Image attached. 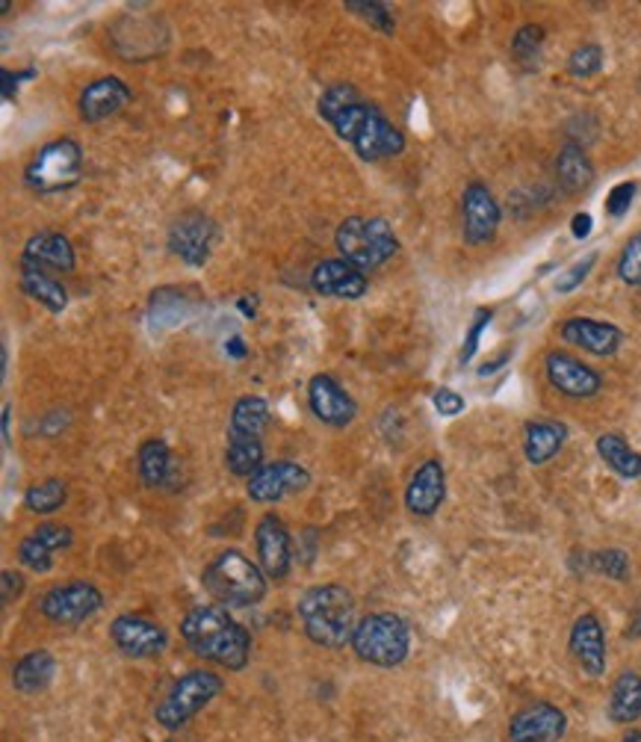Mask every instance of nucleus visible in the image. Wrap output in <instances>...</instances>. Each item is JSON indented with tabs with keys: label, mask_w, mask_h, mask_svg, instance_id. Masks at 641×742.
<instances>
[{
	"label": "nucleus",
	"mask_w": 641,
	"mask_h": 742,
	"mask_svg": "<svg viewBox=\"0 0 641 742\" xmlns=\"http://www.w3.org/2000/svg\"><path fill=\"white\" fill-rule=\"evenodd\" d=\"M317 113L361 161H391L405 152V134L349 83H334L322 92Z\"/></svg>",
	"instance_id": "obj_1"
},
{
	"label": "nucleus",
	"mask_w": 641,
	"mask_h": 742,
	"mask_svg": "<svg viewBox=\"0 0 641 742\" xmlns=\"http://www.w3.org/2000/svg\"><path fill=\"white\" fill-rule=\"evenodd\" d=\"M180 636L193 653L228 671L246 669L251 653V633L219 604L189 609L180 621Z\"/></svg>",
	"instance_id": "obj_2"
},
{
	"label": "nucleus",
	"mask_w": 641,
	"mask_h": 742,
	"mask_svg": "<svg viewBox=\"0 0 641 742\" xmlns=\"http://www.w3.org/2000/svg\"><path fill=\"white\" fill-rule=\"evenodd\" d=\"M299 618L308 639L320 648H343L355 633V600L338 583L311 586L299 598Z\"/></svg>",
	"instance_id": "obj_3"
},
{
	"label": "nucleus",
	"mask_w": 641,
	"mask_h": 742,
	"mask_svg": "<svg viewBox=\"0 0 641 742\" xmlns=\"http://www.w3.org/2000/svg\"><path fill=\"white\" fill-rule=\"evenodd\" d=\"M201 583L219 607H255L267 598V574L237 547L216 554L201 571Z\"/></svg>",
	"instance_id": "obj_4"
},
{
	"label": "nucleus",
	"mask_w": 641,
	"mask_h": 742,
	"mask_svg": "<svg viewBox=\"0 0 641 742\" xmlns=\"http://www.w3.org/2000/svg\"><path fill=\"white\" fill-rule=\"evenodd\" d=\"M334 246L347 264L366 272L384 267L400 251V237L382 216H347L334 231Z\"/></svg>",
	"instance_id": "obj_5"
},
{
	"label": "nucleus",
	"mask_w": 641,
	"mask_h": 742,
	"mask_svg": "<svg viewBox=\"0 0 641 742\" xmlns=\"http://www.w3.org/2000/svg\"><path fill=\"white\" fill-rule=\"evenodd\" d=\"M349 645L355 648L358 660L379 666V669H393L409 657L411 630L405 618L393 616V612H373L358 621Z\"/></svg>",
	"instance_id": "obj_6"
},
{
	"label": "nucleus",
	"mask_w": 641,
	"mask_h": 742,
	"mask_svg": "<svg viewBox=\"0 0 641 742\" xmlns=\"http://www.w3.org/2000/svg\"><path fill=\"white\" fill-rule=\"evenodd\" d=\"M83 178V148L81 143H74L69 136L54 140V143L42 145L33 161L24 169V184L33 193L42 196H54V193H65V189L77 187Z\"/></svg>",
	"instance_id": "obj_7"
},
{
	"label": "nucleus",
	"mask_w": 641,
	"mask_h": 742,
	"mask_svg": "<svg viewBox=\"0 0 641 742\" xmlns=\"http://www.w3.org/2000/svg\"><path fill=\"white\" fill-rule=\"evenodd\" d=\"M225 680L216 674V671L207 669H193L187 674H180L172 689L166 692L157 710H154V719L161 728L166 731H178L184 724L198 713V710H205L216 695H223Z\"/></svg>",
	"instance_id": "obj_8"
},
{
	"label": "nucleus",
	"mask_w": 641,
	"mask_h": 742,
	"mask_svg": "<svg viewBox=\"0 0 641 742\" xmlns=\"http://www.w3.org/2000/svg\"><path fill=\"white\" fill-rule=\"evenodd\" d=\"M104 607V595L99 586H92L86 580H72L63 586H54L42 595V616L56 627H74L83 625L86 618H92L99 609Z\"/></svg>",
	"instance_id": "obj_9"
},
{
	"label": "nucleus",
	"mask_w": 641,
	"mask_h": 742,
	"mask_svg": "<svg viewBox=\"0 0 641 742\" xmlns=\"http://www.w3.org/2000/svg\"><path fill=\"white\" fill-rule=\"evenodd\" d=\"M216 243V223L201 210H184L169 228V251L187 267H205Z\"/></svg>",
	"instance_id": "obj_10"
},
{
	"label": "nucleus",
	"mask_w": 641,
	"mask_h": 742,
	"mask_svg": "<svg viewBox=\"0 0 641 742\" xmlns=\"http://www.w3.org/2000/svg\"><path fill=\"white\" fill-rule=\"evenodd\" d=\"M499 205L482 181H473L464 187L462 196V234L467 246H488L497 237Z\"/></svg>",
	"instance_id": "obj_11"
},
{
	"label": "nucleus",
	"mask_w": 641,
	"mask_h": 742,
	"mask_svg": "<svg viewBox=\"0 0 641 742\" xmlns=\"http://www.w3.org/2000/svg\"><path fill=\"white\" fill-rule=\"evenodd\" d=\"M110 639L118 651L134 660H152L161 657L169 648V633L166 627L145 616H118L110 625Z\"/></svg>",
	"instance_id": "obj_12"
},
{
	"label": "nucleus",
	"mask_w": 641,
	"mask_h": 742,
	"mask_svg": "<svg viewBox=\"0 0 641 742\" xmlns=\"http://www.w3.org/2000/svg\"><path fill=\"white\" fill-rule=\"evenodd\" d=\"M255 550H258V565L272 580H285L293 565V542L287 533V524L278 518L276 512H269L258 521L255 527Z\"/></svg>",
	"instance_id": "obj_13"
},
{
	"label": "nucleus",
	"mask_w": 641,
	"mask_h": 742,
	"mask_svg": "<svg viewBox=\"0 0 641 742\" xmlns=\"http://www.w3.org/2000/svg\"><path fill=\"white\" fill-rule=\"evenodd\" d=\"M308 405L317 421L334 426V430H343L358 418V403L352 400V394L329 373H317L308 382Z\"/></svg>",
	"instance_id": "obj_14"
},
{
	"label": "nucleus",
	"mask_w": 641,
	"mask_h": 742,
	"mask_svg": "<svg viewBox=\"0 0 641 742\" xmlns=\"http://www.w3.org/2000/svg\"><path fill=\"white\" fill-rule=\"evenodd\" d=\"M131 101H134V90L116 74H107V78H99L83 86L81 99H77V113L86 125H99V122L118 116Z\"/></svg>",
	"instance_id": "obj_15"
},
{
	"label": "nucleus",
	"mask_w": 641,
	"mask_h": 742,
	"mask_svg": "<svg viewBox=\"0 0 641 742\" xmlns=\"http://www.w3.org/2000/svg\"><path fill=\"white\" fill-rule=\"evenodd\" d=\"M308 485H311L308 467H302L299 462H272L251 476L246 492L255 503H278L290 494L304 492Z\"/></svg>",
	"instance_id": "obj_16"
},
{
	"label": "nucleus",
	"mask_w": 641,
	"mask_h": 742,
	"mask_svg": "<svg viewBox=\"0 0 641 742\" xmlns=\"http://www.w3.org/2000/svg\"><path fill=\"white\" fill-rule=\"evenodd\" d=\"M565 731H568V715L556 704L538 701L511 715L508 742H559Z\"/></svg>",
	"instance_id": "obj_17"
},
{
	"label": "nucleus",
	"mask_w": 641,
	"mask_h": 742,
	"mask_svg": "<svg viewBox=\"0 0 641 742\" xmlns=\"http://www.w3.org/2000/svg\"><path fill=\"white\" fill-rule=\"evenodd\" d=\"M544 370H547L550 385L556 388L559 394L570 396V400H591V396L600 394V388H603L600 373L591 370L588 364H582L579 358L568 355V352H550L547 361H544Z\"/></svg>",
	"instance_id": "obj_18"
},
{
	"label": "nucleus",
	"mask_w": 641,
	"mask_h": 742,
	"mask_svg": "<svg viewBox=\"0 0 641 742\" xmlns=\"http://www.w3.org/2000/svg\"><path fill=\"white\" fill-rule=\"evenodd\" d=\"M311 290L329 299H361L370 290V281H366V272L343 258H329L311 269Z\"/></svg>",
	"instance_id": "obj_19"
},
{
	"label": "nucleus",
	"mask_w": 641,
	"mask_h": 742,
	"mask_svg": "<svg viewBox=\"0 0 641 742\" xmlns=\"http://www.w3.org/2000/svg\"><path fill=\"white\" fill-rule=\"evenodd\" d=\"M446 497V471L441 458H426L423 465L411 474V483L405 488V506L417 518H432Z\"/></svg>",
	"instance_id": "obj_20"
},
{
	"label": "nucleus",
	"mask_w": 641,
	"mask_h": 742,
	"mask_svg": "<svg viewBox=\"0 0 641 742\" xmlns=\"http://www.w3.org/2000/svg\"><path fill=\"white\" fill-rule=\"evenodd\" d=\"M561 340H568L570 347H579L597 358L614 355L623 343V331L612 322L591 320V317H570L561 322Z\"/></svg>",
	"instance_id": "obj_21"
},
{
	"label": "nucleus",
	"mask_w": 641,
	"mask_h": 742,
	"mask_svg": "<svg viewBox=\"0 0 641 742\" xmlns=\"http://www.w3.org/2000/svg\"><path fill=\"white\" fill-rule=\"evenodd\" d=\"M570 653H573V660L579 662V669L591 674V678H600L606 671V636H603V625H600V618L595 612H586V616H579L570 627Z\"/></svg>",
	"instance_id": "obj_22"
},
{
	"label": "nucleus",
	"mask_w": 641,
	"mask_h": 742,
	"mask_svg": "<svg viewBox=\"0 0 641 742\" xmlns=\"http://www.w3.org/2000/svg\"><path fill=\"white\" fill-rule=\"evenodd\" d=\"M24 264L42 269H56V272H72L77 267L74 246L69 237L56 231H39L24 243Z\"/></svg>",
	"instance_id": "obj_23"
},
{
	"label": "nucleus",
	"mask_w": 641,
	"mask_h": 742,
	"mask_svg": "<svg viewBox=\"0 0 641 742\" xmlns=\"http://www.w3.org/2000/svg\"><path fill=\"white\" fill-rule=\"evenodd\" d=\"M272 412L263 396L246 394L240 396L231 409V421H228V441H260L267 432Z\"/></svg>",
	"instance_id": "obj_24"
},
{
	"label": "nucleus",
	"mask_w": 641,
	"mask_h": 742,
	"mask_svg": "<svg viewBox=\"0 0 641 742\" xmlns=\"http://www.w3.org/2000/svg\"><path fill=\"white\" fill-rule=\"evenodd\" d=\"M56 674L54 653L39 648V651L24 653L15 666H12V687L19 689L21 695H37L51 687Z\"/></svg>",
	"instance_id": "obj_25"
},
{
	"label": "nucleus",
	"mask_w": 641,
	"mask_h": 742,
	"mask_svg": "<svg viewBox=\"0 0 641 742\" xmlns=\"http://www.w3.org/2000/svg\"><path fill=\"white\" fill-rule=\"evenodd\" d=\"M568 441V426L559 421H533L524 430V453L529 465H547Z\"/></svg>",
	"instance_id": "obj_26"
},
{
	"label": "nucleus",
	"mask_w": 641,
	"mask_h": 742,
	"mask_svg": "<svg viewBox=\"0 0 641 742\" xmlns=\"http://www.w3.org/2000/svg\"><path fill=\"white\" fill-rule=\"evenodd\" d=\"M19 285L33 302H39L51 313H63L65 305H69V290H65L54 276H48V269L33 267V264H24V260H21Z\"/></svg>",
	"instance_id": "obj_27"
},
{
	"label": "nucleus",
	"mask_w": 641,
	"mask_h": 742,
	"mask_svg": "<svg viewBox=\"0 0 641 742\" xmlns=\"http://www.w3.org/2000/svg\"><path fill=\"white\" fill-rule=\"evenodd\" d=\"M556 178H559L565 193H582L595 181V163L588 157L582 145L565 143L559 157H556Z\"/></svg>",
	"instance_id": "obj_28"
},
{
	"label": "nucleus",
	"mask_w": 641,
	"mask_h": 742,
	"mask_svg": "<svg viewBox=\"0 0 641 742\" xmlns=\"http://www.w3.org/2000/svg\"><path fill=\"white\" fill-rule=\"evenodd\" d=\"M136 471L148 488H163L175 476V456L166 441L148 439L136 453Z\"/></svg>",
	"instance_id": "obj_29"
},
{
	"label": "nucleus",
	"mask_w": 641,
	"mask_h": 742,
	"mask_svg": "<svg viewBox=\"0 0 641 742\" xmlns=\"http://www.w3.org/2000/svg\"><path fill=\"white\" fill-rule=\"evenodd\" d=\"M641 715V674L639 671H621L609 692V719L614 724H632Z\"/></svg>",
	"instance_id": "obj_30"
},
{
	"label": "nucleus",
	"mask_w": 641,
	"mask_h": 742,
	"mask_svg": "<svg viewBox=\"0 0 641 742\" xmlns=\"http://www.w3.org/2000/svg\"><path fill=\"white\" fill-rule=\"evenodd\" d=\"M597 456L603 458L606 467H612L614 474L623 476V480H639L641 476V453H635L618 432H603L597 439Z\"/></svg>",
	"instance_id": "obj_31"
},
{
	"label": "nucleus",
	"mask_w": 641,
	"mask_h": 742,
	"mask_svg": "<svg viewBox=\"0 0 641 742\" xmlns=\"http://www.w3.org/2000/svg\"><path fill=\"white\" fill-rule=\"evenodd\" d=\"M65 501H69V485L63 480H56V476L30 485L28 492H24V506L30 512H37V515H54V512L63 509Z\"/></svg>",
	"instance_id": "obj_32"
},
{
	"label": "nucleus",
	"mask_w": 641,
	"mask_h": 742,
	"mask_svg": "<svg viewBox=\"0 0 641 742\" xmlns=\"http://www.w3.org/2000/svg\"><path fill=\"white\" fill-rule=\"evenodd\" d=\"M544 39H547V33H544L541 24H524L515 33V39H511V56H515V63L524 72H535L541 65Z\"/></svg>",
	"instance_id": "obj_33"
},
{
	"label": "nucleus",
	"mask_w": 641,
	"mask_h": 742,
	"mask_svg": "<svg viewBox=\"0 0 641 742\" xmlns=\"http://www.w3.org/2000/svg\"><path fill=\"white\" fill-rule=\"evenodd\" d=\"M225 467L234 476H251L263 467V444L260 441H228L225 447Z\"/></svg>",
	"instance_id": "obj_34"
},
{
	"label": "nucleus",
	"mask_w": 641,
	"mask_h": 742,
	"mask_svg": "<svg viewBox=\"0 0 641 742\" xmlns=\"http://www.w3.org/2000/svg\"><path fill=\"white\" fill-rule=\"evenodd\" d=\"M343 10H349L358 19H364L366 24H373L379 33L384 37H393L396 33V19H393V10L382 0H347Z\"/></svg>",
	"instance_id": "obj_35"
},
{
	"label": "nucleus",
	"mask_w": 641,
	"mask_h": 742,
	"mask_svg": "<svg viewBox=\"0 0 641 742\" xmlns=\"http://www.w3.org/2000/svg\"><path fill=\"white\" fill-rule=\"evenodd\" d=\"M588 568L612 580H627L630 577V556L623 554L621 547H606V550H595L588 556Z\"/></svg>",
	"instance_id": "obj_36"
},
{
	"label": "nucleus",
	"mask_w": 641,
	"mask_h": 742,
	"mask_svg": "<svg viewBox=\"0 0 641 742\" xmlns=\"http://www.w3.org/2000/svg\"><path fill=\"white\" fill-rule=\"evenodd\" d=\"M600 69H603V48L595 45V42H586V45H579L577 51L568 56V72L573 74V78H582V81H588V78L600 74Z\"/></svg>",
	"instance_id": "obj_37"
},
{
	"label": "nucleus",
	"mask_w": 641,
	"mask_h": 742,
	"mask_svg": "<svg viewBox=\"0 0 641 742\" xmlns=\"http://www.w3.org/2000/svg\"><path fill=\"white\" fill-rule=\"evenodd\" d=\"M19 563L33 574H48L54 568V554L30 533V536L19 545Z\"/></svg>",
	"instance_id": "obj_38"
},
{
	"label": "nucleus",
	"mask_w": 641,
	"mask_h": 742,
	"mask_svg": "<svg viewBox=\"0 0 641 742\" xmlns=\"http://www.w3.org/2000/svg\"><path fill=\"white\" fill-rule=\"evenodd\" d=\"M618 278L623 285L641 287V231L623 246L621 258H618Z\"/></svg>",
	"instance_id": "obj_39"
},
{
	"label": "nucleus",
	"mask_w": 641,
	"mask_h": 742,
	"mask_svg": "<svg viewBox=\"0 0 641 742\" xmlns=\"http://www.w3.org/2000/svg\"><path fill=\"white\" fill-rule=\"evenodd\" d=\"M33 536H37L51 554L69 550V547L74 545L72 527H65V524H39V527L33 529Z\"/></svg>",
	"instance_id": "obj_40"
},
{
	"label": "nucleus",
	"mask_w": 641,
	"mask_h": 742,
	"mask_svg": "<svg viewBox=\"0 0 641 742\" xmlns=\"http://www.w3.org/2000/svg\"><path fill=\"white\" fill-rule=\"evenodd\" d=\"M490 317H494V311L490 308H479L476 311V317H473L471 329H467V338H464V347H462V364H471V358L476 355V349H479V340L482 334H485V329L490 326Z\"/></svg>",
	"instance_id": "obj_41"
},
{
	"label": "nucleus",
	"mask_w": 641,
	"mask_h": 742,
	"mask_svg": "<svg viewBox=\"0 0 641 742\" xmlns=\"http://www.w3.org/2000/svg\"><path fill=\"white\" fill-rule=\"evenodd\" d=\"M635 181H621V184H614L612 193L606 196V214L612 216V219H621L627 210H630L632 198H635Z\"/></svg>",
	"instance_id": "obj_42"
},
{
	"label": "nucleus",
	"mask_w": 641,
	"mask_h": 742,
	"mask_svg": "<svg viewBox=\"0 0 641 742\" xmlns=\"http://www.w3.org/2000/svg\"><path fill=\"white\" fill-rule=\"evenodd\" d=\"M595 264H597L595 251H591V255H586L582 260H577V264H573L570 269H565V276L556 281V290H559V293H570V290H577V287L586 281L588 272H591V267H595Z\"/></svg>",
	"instance_id": "obj_43"
},
{
	"label": "nucleus",
	"mask_w": 641,
	"mask_h": 742,
	"mask_svg": "<svg viewBox=\"0 0 641 742\" xmlns=\"http://www.w3.org/2000/svg\"><path fill=\"white\" fill-rule=\"evenodd\" d=\"M24 589H28V580H24V574L21 571L7 568V571L0 574V600H3V607H10V604L21 600Z\"/></svg>",
	"instance_id": "obj_44"
},
{
	"label": "nucleus",
	"mask_w": 641,
	"mask_h": 742,
	"mask_svg": "<svg viewBox=\"0 0 641 742\" xmlns=\"http://www.w3.org/2000/svg\"><path fill=\"white\" fill-rule=\"evenodd\" d=\"M432 405L441 418H455V414L464 412V396L455 394L453 388H437L432 394Z\"/></svg>",
	"instance_id": "obj_45"
},
{
	"label": "nucleus",
	"mask_w": 641,
	"mask_h": 742,
	"mask_svg": "<svg viewBox=\"0 0 641 742\" xmlns=\"http://www.w3.org/2000/svg\"><path fill=\"white\" fill-rule=\"evenodd\" d=\"M591 228H595V225H591V214H577L570 219V231H573L577 240H586L588 234H591Z\"/></svg>",
	"instance_id": "obj_46"
},
{
	"label": "nucleus",
	"mask_w": 641,
	"mask_h": 742,
	"mask_svg": "<svg viewBox=\"0 0 641 742\" xmlns=\"http://www.w3.org/2000/svg\"><path fill=\"white\" fill-rule=\"evenodd\" d=\"M0 78H3V101H15V95H19V81L24 78V74H12L3 69Z\"/></svg>",
	"instance_id": "obj_47"
},
{
	"label": "nucleus",
	"mask_w": 641,
	"mask_h": 742,
	"mask_svg": "<svg viewBox=\"0 0 641 742\" xmlns=\"http://www.w3.org/2000/svg\"><path fill=\"white\" fill-rule=\"evenodd\" d=\"M225 352L231 358H246L249 355V349H246V343H242V338H231L228 343H225Z\"/></svg>",
	"instance_id": "obj_48"
},
{
	"label": "nucleus",
	"mask_w": 641,
	"mask_h": 742,
	"mask_svg": "<svg viewBox=\"0 0 641 742\" xmlns=\"http://www.w3.org/2000/svg\"><path fill=\"white\" fill-rule=\"evenodd\" d=\"M237 308L246 313V320H255V313H258V305L251 302V299H246V296H242V299H237Z\"/></svg>",
	"instance_id": "obj_49"
},
{
	"label": "nucleus",
	"mask_w": 641,
	"mask_h": 742,
	"mask_svg": "<svg viewBox=\"0 0 641 742\" xmlns=\"http://www.w3.org/2000/svg\"><path fill=\"white\" fill-rule=\"evenodd\" d=\"M627 742H641V731L630 733V736H627Z\"/></svg>",
	"instance_id": "obj_50"
},
{
	"label": "nucleus",
	"mask_w": 641,
	"mask_h": 742,
	"mask_svg": "<svg viewBox=\"0 0 641 742\" xmlns=\"http://www.w3.org/2000/svg\"><path fill=\"white\" fill-rule=\"evenodd\" d=\"M166 742H172V740H166Z\"/></svg>",
	"instance_id": "obj_51"
}]
</instances>
